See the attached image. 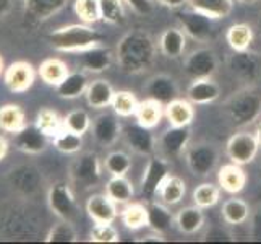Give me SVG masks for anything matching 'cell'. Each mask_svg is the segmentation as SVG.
<instances>
[{"instance_id":"obj_1","label":"cell","mask_w":261,"mask_h":244,"mask_svg":"<svg viewBox=\"0 0 261 244\" xmlns=\"http://www.w3.org/2000/svg\"><path fill=\"white\" fill-rule=\"evenodd\" d=\"M158 44L152 36L141 30H132L117 42L114 56L115 64L128 75H140L148 72L158 57Z\"/></svg>"},{"instance_id":"obj_2","label":"cell","mask_w":261,"mask_h":244,"mask_svg":"<svg viewBox=\"0 0 261 244\" xmlns=\"http://www.w3.org/2000/svg\"><path fill=\"white\" fill-rule=\"evenodd\" d=\"M102 39H104V36L97 30H94L91 25H86V23L62 26V28L54 30L47 36L50 48H54L59 52H67V54L83 52L89 48L101 44Z\"/></svg>"},{"instance_id":"obj_3","label":"cell","mask_w":261,"mask_h":244,"mask_svg":"<svg viewBox=\"0 0 261 244\" xmlns=\"http://www.w3.org/2000/svg\"><path fill=\"white\" fill-rule=\"evenodd\" d=\"M226 113L236 127H247L261 117V88L248 85L237 90L226 101Z\"/></svg>"},{"instance_id":"obj_4","label":"cell","mask_w":261,"mask_h":244,"mask_svg":"<svg viewBox=\"0 0 261 244\" xmlns=\"http://www.w3.org/2000/svg\"><path fill=\"white\" fill-rule=\"evenodd\" d=\"M170 174V161L166 157L151 155L146 168L143 171L141 183H140V197L143 202L148 204L151 201H156L161 184L164 183V179Z\"/></svg>"},{"instance_id":"obj_5","label":"cell","mask_w":261,"mask_h":244,"mask_svg":"<svg viewBox=\"0 0 261 244\" xmlns=\"http://www.w3.org/2000/svg\"><path fill=\"white\" fill-rule=\"evenodd\" d=\"M219 150L213 143L200 142L195 145H188L185 151V163L190 173L198 178L210 176L216 166L219 165Z\"/></svg>"},{"instance_id":"obj_6","label":"cell","mask_w":261,"mask_h":244,"mask_svg":"<svg viewBox=\"0 0 261 244\" xmlns=\"http://www.w3.org/2000/svg\"><path fill=\"white\" fill-rule=\"evenodd\" d=\"M47 205L50 212L60 220L73 223L80 215L76 197L67 183H56L47 191Z\"/></svg>"},{"instance_id":"obj_7","label":"cell","mask_w":261,"mask_h":244,"mask_svg":"<svg viewBox=\"0 0 261 244\" xmlns=\"http://www.w3.org/2000/svg\"><path fill=\"white\" fill-rule=\"evenodd\" d=\"M70 176L73 184L78 189H91L99 184L102 176V166L101 160L94 151H85L78 157V160L73 163L70 171Z\"/></svg>"},{"instance_id":"obj_8","label":"cell","mask_w":261,"mask_h":244,"mask_svg":"<svg viewBox=\"0 0 261 244\" xmlns=\"http://www.w3.org/2000/svg\"><path fill=\"white\" fill-rule=\"evenodd\" d=\"M259 151L256 135L248 130H239L232 134L226 143V155L236 165L245 166L253 163Z\"/></svg>"},{"instance_id":"obj_9","label":"cell","mask_w":261,"mask_h":244,"mask_svg":"<svg viewBox=\"0 0 261 244\" xmlns=\"http://www.w3.org/2000/svg\"><path fill=\"white\" fill-rule=\"evenodd\" d=\"M219 67V59L210 48H198L185 56L182 70L188 78H206L213 77Z\"/></svg>"},{"instance_id":"obj_10","label":"cell","mask_w":261,"mask_h":244,"mask_svg":"<svg viewBox=\"0 0 261 244\" xmlns=\"http://www.w3.org/2000/svg\"><path fill=\"white\" fill-rule=\"evenodd\" d=\"M177 20L180 23V28L184 30V33L192 38L196 42H208L213 38L214 33V25L211 18L204 16L203 13L193 10V8H180V12L177 13Z\"/></svg>"},{"instance_id":"obj_11","label":"cell","mask_w":261,"mask_h":244,"mask_svg":"<svg viewBox=\"0 0 261 244\" xmlns=\"http://www.w3.org/2000/svg\"><path fill=\"white\" fill-rule=\"evenodd\" d=\"M122 124L119 116L112 113H101L91 122V135L97 145L109 148L122 137Z\"/></svg>"},{"instance_id":"obj_12","label":"cell","mask_w":261,"mask_h":244,"mask_svg":"<svg viewBox=\"0 0 261 244\" xmlns=\"http://www.w3.org/2000/svg\"><path fill=\"white\" fill-rule=\"evenodd\" d=\"M122 137L128 148L141 157H151L154 155L158 150V140L154 135L151 134V129L143 127L140 124H130L125 125L122 129Z\"/></svg>"},{"instance_id":"obj_13","label":"cell","mask_w":261,"mask_h":244,"mask_svg":"<svg viewBox=\"0 0 261 244\" xmlns=\"http://www.w3.org/2000/svg\"><path fill=\"white\" fill-rule=\"evenodd\" d=\"M190 139H192L190 127H174V125H170L159 137L158 147L161 153H163V157L174 160V158H180L187 151L188 145H190Z\"/></svg>"},{"instance_id":"obj_14","label":"cell","mask_w":261,"mask_h":244,"mask_svg":"<svg viewBox=\"0 0 261 244\" xmlns=\"http://www.w3.org/2000/svg\"><path fill=\"white\" fill-rule=\"evenodd\" d=\"M36 70L26 60H16L4 70V83L12 93H24L34 85Z\"/></svg>"},{"instance_id":"obj_15","label":"cell","mask_w":261,"mask_h":244,"mask_svg":"<svg viewBox=\"0 0 261 244\" xmlns=\"http://www.w3.org/2000/svg\"><path fill=\"white\" fill-rule=\"evenodd\" d=\"M115 60L114 52L101 44L89 48L83 52H78V65L86 74H102L109 70Z\"/></svg>"},{"instance_id":"obj_16","label":"cell","mask_w":261,"mask_h":244,"mask_svg":"<svg viewBox=\"0 0 261 244\" xmlns=\"http://www.w3.org/2000/svg\"><path fill=\"white\" fill-rule=\"evenodd\" d=\"M13 142L18 150L23 153H28V155H39V153L46 151L49 145L47 135L34 122L26 124L23 129L13 134Z\"/></svg>"},{"instance_id":"obj_17","label":"cell","mask_w":261,"mask_h":244,"mask_svg":"<svg viewBox=\"0 0 261 244\" xmlns=\"http://www.w3.org/2000/svg\"><path fill=\"white\" fill-rule=\"evenodd\" d=\"M229 69L233 75L253 83L261 77V57L250 49L233 52V56L229 59Z\"/></svg>"},{"instance_id":"obj_18","label":"cell","mask_w":261,"mask_h":244,"mask_svg":"<svg viewBox=\"0 0 261 244\" xmlns=\"http://www.w3.org/2000/svg\"><path fill=\"white\" fill-rule=\"evenodd\" d=\"M221 98V86L213 77L195 78L187 88V99L195 106L213 104Z\"/></svg>"},{"instance_id":"obj_19","label":"cell","mask_w":261,"mask_h":244,"mask_svg":"<svg viewBox=\"0 0 261 244\" xmlns=\"http://www.w3.org/2000/svg\"><path fill=\"white\" fill-rule=\"evenodd\" d=\"M42 178L39 169L33 165H21L15 169H12L10 173V184L13 189L24 197H30L33 194L38 192V189L41 187Z\"/></svg>"},{"instance_id":"obj_20","label":"cell","mask_w":261,"mask_h":244,"mask_svg":"<svg viewBox=\"0 0 261 244\" xmlns=\"http://www.w3.org/2000/svg\"><path fill=\"white\" fill-rule=\"evenodd\" d=\"M85 210L94 223H114L119 216L117 204L107 194H93L86 201Z\"/></svg>"},{"instance_id":"obj_21","label":"cell","mask_w":261,"mask_h":244,"mask_svg":"<svg viewBox=\"0 0 261 244\" xmlns=\"http://www.w3.org/2000/svg\"><path fill=\"white\" fill-rule=\"evenodd\" d=\"M159 52L167 59H180L184 57L185 49H187V34L184 30L177 28V26H170L166 28L159 36L158 41Z\"/></svg>"},{"instance_id":"obj_22","label":"cell","mask_w":261,"mask_h":244,"mask_svg":"<svg viewBox=\"0 0 261 244\" xmlns=\"http://www.w3.org/2000/svg\"><path fill=\"white\" fill-rule=\"evenodd\" d=\"M145 93L148 98L158 99L163 104H167L169 101H172L174 98L178 95V85L177 81L166 74H158L148 78L145 85Z\"/></svg>"},{"instance_id":"obj_23","label":"cell","mask_w":261,"mask_h":244,"mask_svg":"<svg viewBox=\"0 0 261 244\" xmlns=\"http://www.w3.org/2000/svg\"><path fill=\"white\" fill-rule=\"evenodd\" d=\"M218 184L221 191L227 192L230 195H237L245 189L247 186V173L242 169L240 165L236 163H227L218 169Z\"/></svg>"},{"instance_id":"obj_24","label":"cell","mask_w":261,"mask_h":244,"mask_svg":"<svg viewBox=\"0 0 261 244\" xmlns=\"http://www.w3.org/2000/svg\"><path fill=\"white\" fill-rule=\"evenodd\" d=\"M164 117L174 127H190L195 119V104L177 96L164 106Z\"/></svg>"},{"instance_id":"obj_25","label":"cell","mask_w":261,"mask_h":244,"mask_svg":"<svg viewBox=\"0 0 261 244\" xmlns=\"http://www.w3.org/2000/svg\"><path fill=\"white\" fill-rule=\"evenodd\" d=\"M67 4L68 0H24V13L28 20L42 23L64 10Z\"/></svg>"},{"instance_id":"obj_26","label":"cell","mask_w":261,"mask_h":244,"mask_svg":"<svg viewBox=\"0 0 261 244\" xmlns=\"http://www.w3.org/2000/svg\"><path fill=\"white\" fill-rule=\"evenodd\" d=\"M206 223V216L201 207L198 205H188L180 209L175 215V227L177 230L187 234V236H192V234L200 233Z\"/></svg>"},{"instance_id":"obj_27","label":"cell","mask_w":261,"mask_h":244,"mask_svg":"<svg viewBox=\"0 0 261 244\" xmlns=\"http://www.w3.org/2000/svg\"><path fill=\"white\" fill-rule=\"evenodd\" d=\"M114 95L115 90L109 81L104 78H96L93 81H89L85 98L89 107H93L96 111H101L111 106Z\"/></svg>"},{"instance_id":"obj_28","label":"cell","mask_w":261,"mask_h":244,"mask_svg":"<svg viewBox=\"0 0 261 244\" xmlns=\"http://www.w3.org/2000/svg\"><path fill=\"white\" fill-rule=\"evenodd\" d=\"M148 207V228L159 234H166L175 225V216L170 212L169 205L151 201L146 204Z\"/></svg>"},{"instance_id":"obj_29","label":"cell","mask_w":261,"mask_h":244,"mask_svg":"<svg viewBox=\"0 0 261 244\" xmlns=\"http://www.w3.org/2000/svg\"><path fill=\"white\" fill-rule=\"evenodd\" d=\"M164 106L158 99L152 98H145L141 99L138 104V109L135 113V119H137V124L143 125L146 129H154L161 124L164 117Z\"/></svg>"},{"instance_id":"obj_30","label":"cell","mask_w":261,"mask_h":244,"mask_svg":"<svg viewBox=\"0 0 261 244\" xmlns=\"http://www.w3.org/2000/svg\"><path fill=\"white\" fill-rule=\"evenodd\" d=\"M250 215L251 209L248 202L239 197L227 198L221 207V216L224 223L229 225V227H239V225L247 223L250 220Z\"/></svg>"},{"instance_id":"obj_31","label":"cell","mask_w":261,"mask_h":244,"mask_svg":"<svg viewBox=\"0 0 261 244\" xmlns=\"http://www.w3.org/2000/svg\"><path fill=\"white\" fill-rule=\"evenodd\" d=\"M236 0H188V7L211 20H226L233 10Z\"/></svg>"},{"instance_id":"obj_32","label":"cell","mask_w":261,"mask_h":244,"mask_svg":"<svg viewBox=\"0 0 261 244\" xmlns=\"http://www.w3.org/2000/svg\"><path fill=\"white\" fill-rule=\"evenodd\" d=\"M89 85L85 72H70V74L56 86V93L62 99H76L86 93Z\"/></svg>"},{"instance_id":"obj_33","label":"cell","mask_w":261,"mask_h":244,"mask_svg":"<svg viewBox=\"0 0 261 244\" xmlns=\"http://www.w3.org/2000/svg\"><path fill=\"white\" fill-rule=\"evenodd\" d=\"M185 194H187L185 181L180 176L169 174L164 179V183L161 184V187H159L158 198L163 204H166L169 207H174V205H178L180 202L184 201Z\"/></svg>"},{"instance_id":"obj_34","label":"cell","mask_w":261,"mask_h":244,"mask_svg":"<svg viewBox=\"0 0 261 244\" xmlns=\"http://www.w3.org/2000/svg\"><path fill=\"white\" fill-rule=\"evenodd\" d=\"M255 39L253 28L248 23H233L226 31V41L233 52L248 51Z\"/></svg>"},{"instance_id":"obj_35","label":"cell","mask_w":261,"mask_h":244,"mask_svg":"<svg viewBox=\"0 0 261 244\" xmlns=\"http://www.w3.org/2000/svg\"><path fill=\"white\" fill-rule=\"evenodd\" d=\"M123 227L132 231H138L148 227V207L145 202H128L120 212Z\"/></svg>"},{"instance_id":"obj_36","label":"cell","mask_w":261,"mask_h":244,"mask_svg":"<svg viewBox=\"0 0 261 244\" xmlns=\"http://www.w3.org/2000/svg\"><path fill=\"white\" fill-rule=\"evenodd\" d=\"M68 74L70 69L67 65V62L59 57H50L42 60L38 69V75L41 77V80L50 86H57Z\"/></svg>"},{"instance_id":"obj_37","label":"cell","mask_w":261,"mask_h":244,"mask_svg":"<svg viewBox=\"0 0 261 244\" xmlns=\"http://www.w3.org/2000/svg\"><path fill=\"white\" fill-rule=\"evenodd\" d=\"M106 194L117 205H125L135 197V187L127 176H111L106 183Z\"/></svg>"},{"instance_id":"obj_38","label":"cell","mask_w":261,"mask_h":244,"mask_svg":"<svg viewBox=\"0 0 261 244\" xmlns=\"http://www.w3.org/2000/svg\"><path fill=\"white\" fill-rule=\"evenodd\" d=\"M26 125V114L18 104H5L0 107V130L16 134Z\"/></svg>"},{"instance_id":"obj_39","label":"cell","mask_w":261,"mask_h":244,"mask_svg":"<svg viewBox=\"0 0 261 244\" xmlns=\"http://www.w3.org/2000/svg\"><path fill=\"white\" fill-rule=\"evenodd\" d=\"M138 104H140V99L133 92H128V90H119V92H115V95L112 98L111 107L119 117L127 119V117H135V113L138 109Z\"/></svg>"},{"instance_id":"obj_40","label":"cell","mask_w":261,"mask_h":244,"mask_svg":"<svg viewBox=\"0 0 261 244\" xmlns=\"http://www.w3.org/2000/svg\"><path fill=\"white\" fill-rule=\"evenodd\" d=\"M52 147L60 153H65V155H75V153L83 150V135L64 127L52 137Z\"/></svg>"},{"instance_id":"obj_41","label":"cell","mask_w":261,"mask_h":244,"mask_svg":"<svg viewBox=\"0 0 261 244\" xmlns=\"http://www.w3.org/2000/svg\"><path fill=\"white\" fill-rule=\"evenodd\" d=\"M99 7H101V21L107 25L120 26L127 20L123 0H99Z\"/></svg>"},{"instance_id":"obj_42","label":"cell","mask_w":261,"mask_h":244,"mask_svg":"<svg viewBox=\"0 0 261 244\" xmlns=\"http://www.w3.org/2000/svg\"><path fill=\"white\" fill-rule=\"evenodd\" d=\"M192 198H193V204L201 207L203 210L213 209L221 198V187L219 184L216 186L213 183H201L200 186L195 187Z\"/></svg>"},{"instance_id":"obj_43","label":"cell","mask_w":261,"mask_h":244,"mask_svg":"<svg viewBox=\"0 0 261 244\" xmlns=\"http://www.w3.org/2000/svg\"><path fill=\"white\" fill-rule=\"evenodd\" d=\"M102 165L111 176H127L128 171L132 169V158L128 153H125L122 150H115L107 153Z\"/></svg>"},{"instance_id":"obj_44","label":"cell","mask_w":261,"mask_h":244,"mask_svg":"<svg viewBox=\"0 0 261 244\" xmlns=\"http://www.w3.org/2000/svg\"><path fill=\"white\" fill-rule=\"evenodd\" d=\"M34 124L38 125L47 137H54V135L64 129V119L59 116V113H56L54 109H49V107H44V109H41L38 113Z\"/></svg>"},{"instance_id":"obj_45","label":"cell","mask_w":261,"mask_h":244,"mask_svg":"<svg viewBox=\"0 0 261 244\" xmlns=\"http://www.w3.org/2000/svg\"><path fill=\"white\" fill-rule=\"evenodd\" d=\"M73 10L82 23L94 25L97 21H101V7H99V0H75Z\"/></svg>"},{"instance_id":"obj_46","label":"cell","mask_w":261,"mask_h":244,"mask_svg":"<svg viewBox=\"0 0 261 244\" xmlns=\"http://www.w3.org/2000/svg\"><path fill=\"white\" fill-rule=\"evenodd\" d=\"M78 233L71 221L60 220L54 227H50L46 234V242H76Z\"/></svg>"},{"instance_id":"obj_47","label":"cell","mask_w":261,"mask_h":244,"mask_svg":"<svg viewBox=\"0 0 261 244\" xmlns=\"http://www.w3.org/2000/svg\"><path fill=\"white\" fill-rule=\"evenodd\" d=\"M91 117L85 109L70 111L64 117V127L80 135H85L88 130H91Z\"/></svg>"},{"instance_id":"obj_48","label":"cell","mask_w":261,"mask_h":244,"mask_svg":"<svg viewBox=\"0 0 261 244\" xmlns=\"http://www.w3.org/2000/svg\"><path fill=\"white\" fill-rule=\"evenodd\" d=\"M89 241L101 242V244H112L120 241V233L112 223H94V227L89 233Z\"/></svg>"},{"instance_id":"obj_49","label":"cell","mask_w":261,"mask_h":244,"mask_svg":"<svg viewBox=\"0 0 261 244\" xmlns=\"http://www.w3.org/2000/svg\"><path fill=\"white\" fill-rule=\"evenodd\" d=\"M232 234L224 230L222 227H216V228H211L208 233H204L203 236V241H211V242H222V241H232Z\"/></svg>"},{"instance_id":"obj_50","label":"cell","mask_w":261,"mask_h":244,"mask_svg":"<svg viewBox=\"0 0 261 244\" xmlns=\"http://www.w3.org/2000/svg\"><path fill=\"white\" fill-rule=\"evenodd\" d=\"M123 2L137 15H148L152 12V0H123Z\"/></svg>"},{"instance_id":"obj_51","label":"cell","mask_w":261,"mask_h":244,"mask_svg":"<svg viewBox=\"0 0 261 244\" xmlns=\"http://www.w3.org/2000/svg\"><path fill=\"white\" fill-rule=\"evenodd\" d=\"M250 239L261 242V209L250 215Z\"/></svg>"},{"instance_id":"obj_52","label":"cell","mask_w":261,"mask_h":244,"mask_svg":"<svg viewBox=\"0 0 261 244\" xmlns=\"http://www.w3.org/2000/svg\"><path fill=\"white\" fill-rule=\"evenodd\" d=\"M154 2H158L161 7L169 8V10H180L188 4V0H154Z\"/></svg>"},{"instance_id":"obj_53","label":"cell","mask_w":261,"mask_h":244,"mask_svg":"<svg viewBox=\"0 0 261 244\" xmlns=\"http://www.w3.org/2000/svg\"><path fill=\"white\" fill-rule=\"evenodd\" d=\"M138 242H163L164 239V234H159L156 231H151L149 234H143L140 239H137Z\"/></svg>"},{"instance_id":"obj_54","label":"cell","mask_w":261,"mask_h":244,"mask_svg":"<svg viewBox=\"0 0 261 244\" xmlns=\"http://www.w3.org/2000/svg\"><path fill=\"white\" fill-rule=\"evenodd\" d=\"M13 7V0H0V18H5Z\"/></svg>"},{"instance_id":"obj_55","label":"cell","mask_w":261,"mask_h":244,"mask_svg":"<svg viewBox=\"0 0 261 244\" xmlns=\"http://www.w3.org/2000/svg\"><path fill=\"white\" fill-rule=\"evenodd\" d=\"M8 140L4 137V135H0V161H2L7 155H8Z\"/></svg>"},{"instance_id":"obj_56","label":"cell","mask_w":261,"mask_h":244,"mask_svg":"<svg viewBox=\"0 0 261 244\" xmlns=\"http://www.w3.org/2000/svg\"><path fill=\"white\" fill-rule=\"evenodd\" d=\"M255 135H256V140L259 143V148H261V121L256 124V130H255Z\"/></svg>"},{"instance_id":"obj_57","label":"cell","mask_w":261,"mask_h":244,"mask_svg":"<svg viewBox=\"0 0 261 244\" xmlns=\"http://www.w3.org/2000/svg\"><path fill=\"white\" fill-rule=\"evenodd\" d=\"M236 2H239L242 5H255V4L259 2V0H236Z\"/></svg>"},{"instance_id":"obj_58","label":"cell","mask_w":261,"mask_h":244,"mask_svg":"<svg viewBox=\"0 0 261 244\" xmlns=\"http://www.w3.org/2000/svg\"><path fill=\"white\" fill-rule=\"evenodd\" d=\"M5 69H4V59L0 57V75H2V72H4Z\"/></svg>"}]
</instances>
